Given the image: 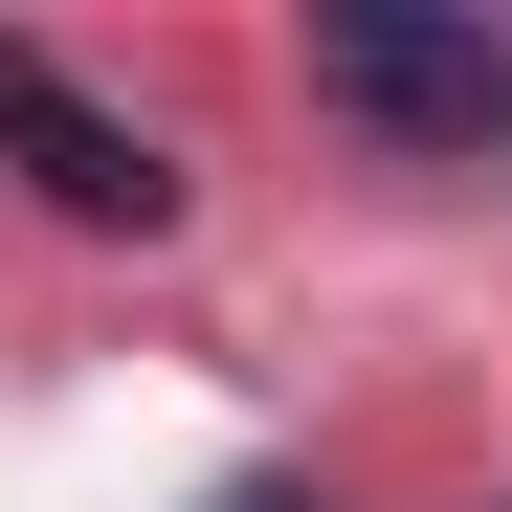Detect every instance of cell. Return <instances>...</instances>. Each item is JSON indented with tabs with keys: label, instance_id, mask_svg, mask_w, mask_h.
Masks as SVG:
<instances>
[{
	"label": "cell",
	"instance_id": "1",
	"mask_svg": "<svg viewBox=\"0 0 512 512\" xmlns=\"http://www.w3.org/2000/svg\"><path fill=\"white\" fill-rule=\"evenodd\" d=\"M312 90L379 112V134L490 156V134H512V45H468V23H312Z\"/></svg>",
	"mask_w": 512,
	"mask_h": 512
},
{
	"label": "cell",
	"instance_id": "2",
	"mask_svg": "<svg viewBox=\"0 0 512 512\" xmlns=\"http://www.w3.org/2000/svg\"><path fill=\"white\" fill-rule=\"evenodd\" d=\"M0 134H23V179H45L67 223H179V156H156V134H112L45 45H0Z\"/></svg>",
	"mask_w": 512,
	"mask_h": 512
}]
</instances>
